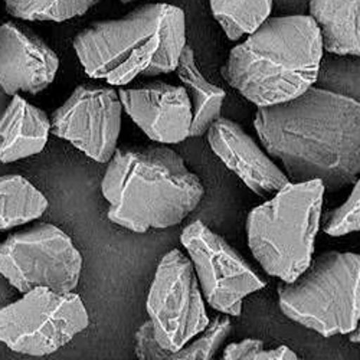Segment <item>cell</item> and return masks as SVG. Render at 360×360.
<instances>
[{
	"label": "cell",
	"instance_id": "16",
	"mask_svg": "<svg viewBox=\"0 0 360 360\" xmlns=\"http://www.w3.org/2000/svg\"><path fill=\"white\" fill-rule=\"evenodd\" d=\"M323 49L338 56L360 53V0H310Z\"/></svg>",
	"mask_w": 360,
	"mask_h": 360
},
{
	"label": "cell",
	"instance_id": "7",
	"mask_svg": "<svg viewBox=\"0 0 360 360\" xmlns=\"http://www.w3.org/2000/svg\"><path fill=\"white\" fill-rule=\"evenodd\" d=\"M146 307L150 320L136 333V354L141 360H165L211 321L192 261L180 250L162 258Z\"/></svg>",
	"mask_w": 360,
	"mask_h": 360
},
{
	"label": "cell",
	"instance_id": "23",
	"mask_svg": "<svg viewBox=\"0 0 360 360\" xmlns=\"http://www.w3.org/2000/svg\"><path fill=\"white\" fill-rule=\"evenodd\" d=\"M222 359L225 360H295L298 356L287 346L266 349L262 340L245 339L239 343H231L225 347Z\"/></svg>",
	"mask_w": 360,
	"mask_h": 360
},
{
	"label": "cell",
	"instance_id": "14",
	"mask_svg": "<svg viewBox=\"0 0 360 360\" xmlns=\"http://www.w3.org/2000/svg\"><path fill=\"white\" fill-rule=\"evenodd\" d=\"M206 133L214 153L258 196L273 198L290 184L287 174L238 123L218 118Z\"/></svg>",
	"mask_w": 360,
	"mask_h": 360
},
{
	"label": "cell",
	"instance_id": "15",
	"mask_svg": "<svg viewBox=\"0 0 360 360\" xmlns=\"http://www.w3.org/2000/svg\"><path fill=\"white\" fill-rule=\"evenodd\" d=\"M51 133V120L45 111L13 96L0 117V162L12 163L39 155Z\"/></svg>",
	"mask_w": 360,
	"mask_h": 360
},
{
	"label": "cell",
	"instance_id": "21",
	"mask_svg": "<svg viewBox=\"0 0 360 360\" xmlns=\"http://www.w3.org/2000/svg\"><path fill=\"white\" fill-rule=\"evenodd\" d=\"M231 319L228 314L218 316L209 321L206 328L202 332V336L198 335V339H192L182 349L174 353L166 354L165 360H211L215 357L218 349L226 340L231 332Z\"/></svg>",
	"mask_w": 360,
	"mask_h": 360
},
{
	"label": "cell",
	"instance_id": "24",
	"mask_svg": "<svg viewBox=\"0 0 360 360\" xmlns=\"http://www.w3.org/2000/svg\"><path fill=\"white\" fill-rule=\"evenodd\" d=\"M349 335H350V340L354 342V343H357V342H359V326H357L356 328H353Z\"/></svg>",
	"mask_w": 360,
	"mask_h": 360
},
{
	"label": "cell",
	"instance_id": "1",
	"mask_svg": "<svg viewBox=\"0 0 360 360\" xmlns=\"http://www.w3.org/2000/svg\"><path fill=\"white\" fill-rule=\"evenodd\" d=\"M254 126L291 184L319 179L338 192L359 180L360 103L311 85L298 97L258 107Z\"/></svg>",
	"mask_w": 360,
	"mask_h": 360
},
{
	"label": "cell",
	"instance_id": "8",
	"mask_svg": "<svg viewBox=\"0 0 360 360\" xmlns=\"http://www.w3.org/2000/svg\"><path fill=\"white\" fill-rule=\"evenodd\" d=\"M88 324L78 294L37 287L0 310V342L16 353L46 356L68 345Z\"/></svg>",
	"mask_w": 360,
	"mask_h": 360
},
{
	"label": "cell",
	"instance_id": "4",
	"mask_svg": "<svg viewBox=\"0 0 360 360\" xmlns=\"http://www.w3.org/2000/svg\"><path fill=\"white\" fill-rule=\"evenodd\" d=\"M323 42L310 16L268 18L235 46L221 74L257 107L292 100L316 84Z\"/></svg>",
	"mask_w": 360,
	"mask_h": 360
},
{
	"label": "cell",
	"instance_id": "11",
	"mask_svg": "<svg viewBox=\"0 0 360 360\" xmlns=\"http://www.w3.org/2000/svg\"><path fill=\"white\" fill-rule=\"evenodd\" d=\"M122 112L123 105L114 88L84 84L53 111L51 133L93 160L108 163L122 131Z\"/></svg>",
	"mask_w": 360,
	"mask_h": 360
},
{
	"label": "cell",
	"instance_id": "22",
	"mask_svg": "<svg viewBox=\"0 0 360 360\" xmlns=\"http://www.w3.org/2000/svg\"><path fill=\"white\" fill-rule=\"evenodd\" d=\"M347 200L336 209H330L323 221V231L330 236H345L360 228V185L359 180Z\"/></svg>",
	"mask_w": 360,
	"mask_h": 360
},
{
	"label": "cell",
	"instance_id": "6",
	"mask_svg": "<svg viewBox=\"0 0 360 360\" xmlns=\"http://www.w3.org/2000/svg\"><path fill=\"white\" fill-rule=\"evenodd\" d=\"M277 290L280 309L290 320L323 338L349 335L360 319V257L324 252Z\"/></svg>",
	"mask_w": 360,
	"mask_h": 360
},
{
	"label": "cell",
	"instance_id": "10",
	"mask_svg": "<svg viewBox=\"0 0 360 360\" xmlns=\"http://www.w3.org/2000/svg\"><path fill=\"white\" fill-rule=\"evenodd\" d=\"M180 241L186 248L206 303L219 313L239 317L243 300L266 281L222 236L202 222L188 225Z\"/></svg>",
	"mask_w": 360,
	"mask_h": 360
},
{
	"label": "cell",
	"instance_id": "12",
	"mask_svg": "<svg viewBox=\"0 0 360 360\" xmlns=\"http://www.w3.org/2000/svg\"><path fill=\"white\" fill-rule=\"evenodd\" d=\"M120 101L133 122L153 141L177 144L189 137L192 104L185 86L162 81L120 88Z\"/></svg>",
	"mask_w": 360,
	"mask_h": 360
},
{
	"label": "cell",
	"instance_id": "3",
	"mask_svg": "<svg viewBox=\"0 0 360 360\" xmlns=\"http://www.w3.org/2000/svg\"><path fill=\"white\" fill-rule=\"evenodd\" d=\"M72 45L86 75L110 85L169 74L186 45L185 13L173 5H143L122 19L93 22Z\"/></svg>",
	"mask_w": 360,
	"mask_h": 360
},
{
	"label": "cell",
	"instance_id": "13",
	"mask_svg": "<svg viewBox=\"0 0 360 360\" xmlns=\"http://www.w3.org/2000/svg\"><path fill=\"white\" fill-rule=\"evenodd\" d=\"M58 55L31 29L0 25V86L8 96L39 94L55 79Z\"/></svg>",
	"mask_w": 360,
	"mask_h": 360
},
{
	"label": "cell",
	"instance_id": "17",
	"mask_svg": "<svg viewBox=\"0 0 360 360\" xmlns=\"http://www.w3.org/2000/svg\"><path fill=\"white\" fill-rule=\"evenodd\" d=\"M177 77L184 82L186 91L192 97V124L189 137L203 136L218 118L225 100L222 88L206 81L196 65L195 52L189 45H185L179 56V63L174 70Z\"/></svg>",
	"mask_w": 360,
	"mask_h": 360
},
{
	"label": "cell",
	"instance_id": "18",
	"mask_svg": "<svg viewBox=\"0 0 360 360\" xmlns=\"http://www.w3.org/2000/svg\"><path fill=\"white\" fill-rule=\"evenodd\" d=\"M48 209L46 198L20 174L0 176V232L32 222Z\"/></svg>",
	"mask_w": 360,
	"mask_h": 360
},
{
	"label": "cell",
	"instance_id": "20",
	"mask_svg": "<svg viewBox=\"0 0 360 360\" xmlns=\"http://www.w3.org/2000/svg\"><path fill=\"white\" fill-rule=\"evenodd\" d=\"M6 11L29 22H65L85 15L98 0H5Z\"/></svg>",
	"mask_w": 360,
	"mask_h": 360
},
{
	"label": "cell",
	"instance_id": "2",
	"mask_svg": "<svg viewBox=\"0 0 360 360\" xmlns=\"http://www.w3.org/2000/svg\"><path fill=\"white\" fill-rule=\"evenodd\" d=\"M101 192L108 219L137 233L174 226L202 202L205 188L166 146L115 148Z\"/></svg>",
	"mask_w": 360,
	"mask_h": 360
},
{
	"label": "cell",
	"instance_id": "5",
	"mask_svg": "<svg viewBox=\"0 0 360 360\" xmlns=\"http://www.w3.org/2000/svg\"><path fill=\"white\" fill-rule=\"evenodd\" d=\"M324 192L319 179L290 182L250 212L248 245L266 274L291 283L306 271L314 254Z\"/></svg>",
	"mask_w": 360,
	"mask_h": 360
},
{
	"label": "cell",
	"instance_id": "25",
	"mask_svg": "<svg viewBox=\"0 0 360 360\" xmlns=\"http://www.w3.org/2000/svg\"><path fill=\"white\" fill-rule=\"evenodd\" d=\"M120 2H122V4H130V2H133V0H120Z\"/></svg>",
	"mask_w": 360,
	"mask_h": 360
},
{
	"label": "cell",
	"instance_id": "19",
	"mask_svg": "<svg viewBox=\"0 0 360 360\" xmlns=\"http://www.w3.org/2000/svg\"><path fill=\"white\" fill-rule=\"evenodd\" d=\"M209 4L229 41L252 34L273 11V0H209Z\"/></svg>",
	"mask_w": 360,
	"mask_h": 360
},
{
	"label": "cell",
	"instance_id": "9",
	"mask_svg": "<svg viewBox=\"0 0 360 360\" xmlns=\"http://www.w3.org/2000/svg\"><path fill=\"white\" fill-rule=\"evenodd\" d=\"M81 269L82 257L72 239L52 224H38L0 243V274L23 294L37 287L71 292Z\"/></svg>",
	"mask_w": 360,
	"mask_h": 360
}]
</instances>
